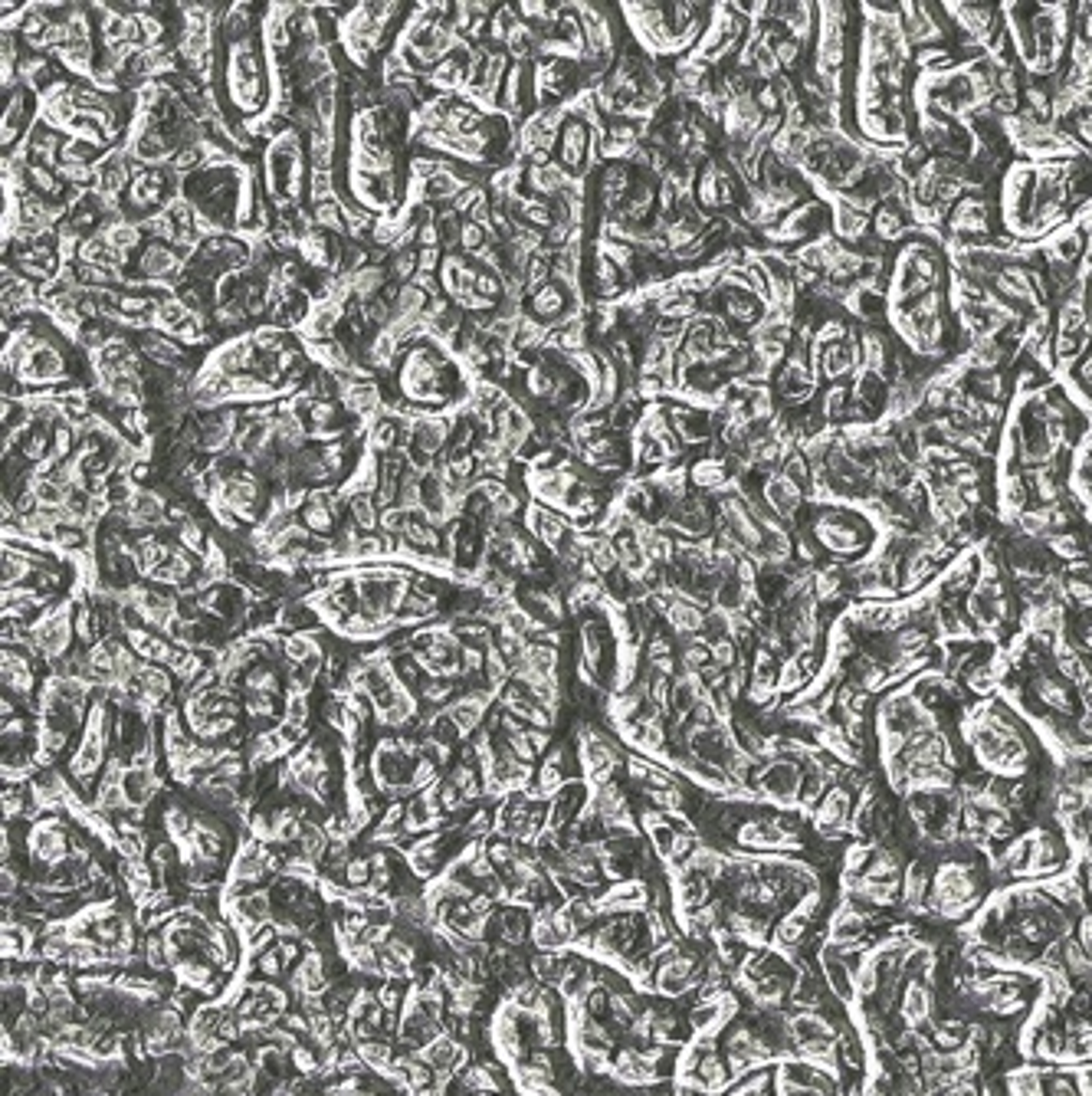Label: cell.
Instances as JSON below:
<instances>
[{
	"instance_id": "1",
	"label": "cell",
	"mask_w": 1092,
	"mask_h": 1096,
	"mask_svg": "<svg viewBox=\"0 0 1092 1096\" xmlns=\"http://www.w3.org/2000/svg\"><path fill=\"white\" fill-rule=\"evenodd\" d=\"M814 539L823 551H834L837 558H860L869 548L873 529L867 526L860 513L843 506L821 509L814 519Z\"/></svg>"
},
{
	"instance_id": "2",
	"label": "cell",
	"mask_w": 1092,
	"mask_h": 1096,
	"mask_svg": "<svg viewBox=\"0 0 1092 1096\" xmlns=\"http://www.w3.org/2000/svg\"><path fill=\"white\" fill-rule=\"evenodd\" d=\"M522 305L531 322H538L542 329H558V325H564L568 318L584 312V292L577 286H564L558 279H551L535 296L522 299Z\"/></svg>"
},
{
	"instance_id": "3",
	"label": "cell",
	"mask_w": 1092,
	"mask_h": 1096,
	"mask_svg": "<svg viewBox=\"0 0 1092 1096\" xmlns=\"http://www.w3.org/2000/svg\"><path fill=\"white\" fill-rule=\"evenodd\" d=\"M256 358H259V348L253 342V335H230L223 345H217L210 351L208 368H214L226 378H237V375H250L256 368Z\"/></svg>"
},
{
	"instance_id": "4",
	"label": "cell",
	"mask_w": 1092,
	"mask_h": 1096,
	"mask_svg": "<svg viewBox=\"0 0 1092 1096\" xmlns=\"http://www.w3.org/2000/svg\"><path fill=\"white\" fill-rule=\"evenodd\" d=\"M135 348H138V355H142L145 362L151 364V368H164V371L181 368L184 355H188V348H184V345H177L171 335H164L161 329L138 332Z\"/></svg>"
},
{
	"instance_id": "5",
	"label": "cell",
	"mask_w": 1092,
	"mask_h": 1096,
	"mask_svg": "<svg viewBox=\"0 0 1092 1096\" xmlns=\"http://www.w3.org/2000/svg\"><path fill=\"white\" fill-rule=\"evenodd\" d=\"M850 805H854V798H850L847 788L837 781L834 788L827 792V798L821 801V811H817V830H821L823 837H837V830H843L850 824Z\"/></svg>"
},
{
	"instance_id": "6",
	"label": "cell",
	"mask_w": 1092,
	"mask_h": 1096,
	"mask_svg": "<svg viewBox=\"0 0 1092 1096\" xmlns=\"http://www.w3.org/2000/svg\"><path fill=\"white\" fill-rule=\"evenodd\" d=\"M161 792V775L155 768H125V795H129V808H148L155 795Z\"/></svg>"
},
{
	"instance_id": "7",
	"label": "cell",
	"mask_w": 1092,
	"mask_h": 1096,
	"mask_svg": "<svg viewBox=\"0 0 1092 1096\" xmlns=\"http://www.w3.org/2000/svg\"><path fill=\"white\" fill-rule=\"evenodd\" d=\"M492 926H496L499 939L505 942V946H522L525 939L531 935V919H529V909L522 906H505L502 913L492 916Z\"/></svg>"
},
{
	"instance_id": "8",
	"label": "cell",
	"mask_w": 1092,
	"mask_h": 1096,
	"mask_svg": "<svg viewBox=\"0 0 1092 1096\" xmlns=\"http://www.w3.org/2000/svg\"><path fill=\"white\" fill-rule=\"evenodd\" d=\"M689 480L696 483L699 493H715L729 483V467L718 456H702L689 467Z\"/></svg>"
},
{
	"instance_id": "9",
	"label": "cell",
	"mask_w": 1092,
	"mask_h": 1096,
	"mask_svg": "<svg viewBox=\"0 0 1092 1096\" xmlns=\"http://www.w3.org/2000/svg\"><path fill=\"white\" fill-rule=\"evenodd\" d=\"M348 502V522H355L364 535H377L381 533V502L377 496H351Z\"/></svg>"
},
{
	"instance_id": "10",
	"label": "cell",
	"mask_w": 1092,
	"mask_h": 1096,
	"mask_svg": "<svg viewBox=\"0 0 1092 1096\" xmlns=\"http://www.w3.org/2000/svg\"><path fill=\"white\" fill-rule=\"evenodd\" d=\"M175 539H177V546L181 548H188L191 555H197V558H204L208 555V548H210V535L204 533V526L201 522L194 519V516H191L188 522H181V526H177V533H175Z\"/></svg>"
},
{
	"instance_id": "11",
	"label": "cell",
	"mask_w": 1092,
	"mask_h": 1096,
	"mask_svg": "<svg viewBox=\"0 0 1092 1096\" xmlns=\"http://www.w3.org/2000/svg\"><path fill=\"white\" fill-rule=\"evenodd\" d=\"M873 227L876 237H883V240H899L905 234V214L899 208H879Z\"/></svg>"
},
{
	"instance_id": "12",
	"label": "cell",
	"mask_w": 1092,
	"mask_h": 1096,
	"mask_svg": "<svg viewBox=\"0 0 1092 1096\" xmlns=\"http://www.w3.org/2000/svg\"><path fill=\"white\" fill-rule=\"evenodd\" d=\"M371 857H351L348 867H345V883H348V889H361L371 883Z\"/></svg>"
}]
</instances>
